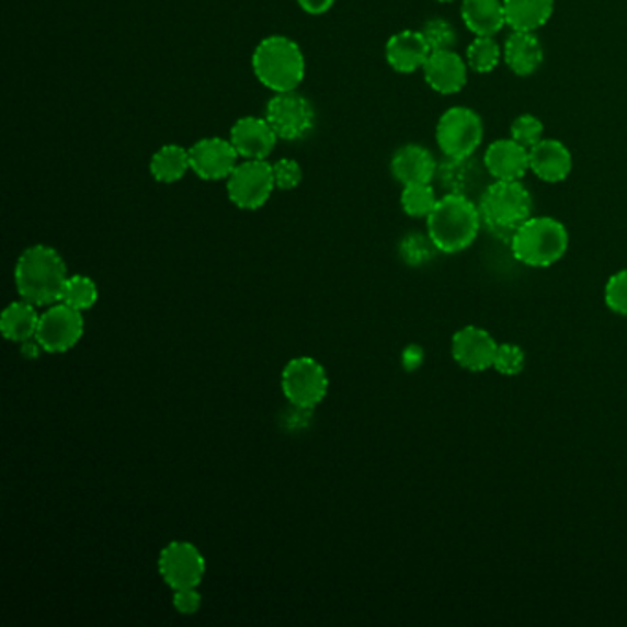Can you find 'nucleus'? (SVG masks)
Instances as JSON below:
<instances>
[{
	"instance_id": "nucleus-23",
	"label": "nucleus",
	"mask_w": 627,
	"mask_h": 627,
	"mask_svg": "<svg viewBox=\"0 0 627 627\" xmlns=\"http://www.w3.org/2000/svg\"><path fill=\"white\" fill-rule=\"evenodd\" d=\"M39 319L41 315L37 314V306L21 298L19 303L10 304L0 315V331H2V335L7 337L8 341L23 344V342L30 341V339H35Z\"/></svg>"
},
{
	"instance_id": "nucleus-12",
	"label": "nucleus",
	"mask_w": 627,
	"mask_h": 627,
	"mask_svg": "<svg viewBox=\"0 0 627 627\" xmlns=\"http://www.w3.org/2000/svg\"><path fill=\"white\" fill-rule=\"evenodd\" d=\"M240 153L230 138L208 137L190 148L192 171L203 181H227L235 171Z\"/></svg>"
},
{
	"instance_id": "nucleus-20",
	"label": "nucleus",
	"mask_w": 627,
	"mask_h": 627,
	"mask_svg": "<svg viewBox=\"0 0 627 627\" xmlns=\"http://www.w3.org/2000/svg\"><path fill=\"white\" fill-rule=\"evenodd\" d=\"M542 41L534 32H517L512 30V34L508 35L506 43L502 46V59L508 65V69L512 70L513 75L531 76L536 72L543 64Z\"/></svg>"
},
{
	"instance_id": "nucleus-36",
	"label": "nucleus",
	"mask_w": 627,
	"mask_h": 627,
	"mask_svg": "<svg viewBox=\"0 0 627 627\" xmlns=\"http://www.w3.org/2000/svg\"><path fill=\"white\" fill-rule=\"evenodd\" d=\"M298 4L309 15H322L335 4V0H298Z\"/></svg>"
},
{
	"instance_id": "nucleus-18",
	"label": "nucleus",
	"mask_w": 627,
	"mask_h": 627,
	"mask_svg": "<svg viewBox=\"0 0 627 627\" xmlns=\"http://www.w3.org/2000/svg\"><path fill=\"white\" fill-rule=\"evenodd\" d=\"M390 171L394 179L403 186L409 184L433 183L438 171V162L433 153L420 144H407L392 155Z\"/></svg>"
},
{
	"instance_id": "nucleus-38",
	"label": "nucleus",
	"mask_w": 627,
	"mask_h": 627,
	"mask_svg": "<svg viewBox=\"0 0 627 627\" xmlns=\"http://www.w3.org/2000/svg\"><path fill=\"white\" fill-rule=\"evenodd\" d=\"M403 363H406L407 368H414V366L420 365L422 363V352L417 349V346H411V349L407 350L406 354H403Z\"/></svg>"
},
{
	"instance_id": "nucleus-34",
	"label": "nucleus",
	"mask_w": 627,
	"mask_h": 627,
	"mask_svg": "<svg viewBox=\"0 0 627 627\" xmlns=\"http://www.w3.org/2000/svg\"><path fill=\"white\" fill-rule=\"evenodd\" d=\"M433 251H438V249L434 247L429 236L425 238V236L412 235L401 243V256L406 258L409 263L428 262Z\"/></svg>"
},
{
	"instance_id": "nucleus-31",
	"label": "nucleus",
	"mask_w": 627,
	"mask_h": 627,
	"mask_svg": "<svg viewBox=\"0 0 627 627\" xmlns=\"http://www.w3.org/2000/svg\"><path fill=\"white\" fill-rule=\"evenodd\" d=\"M471 171H474L471 157H469V159H447V157H445L444 166L438 168L436 173H440L442 183H444L445 186H449L451 194H456L458 186H464V189L468 186Z\"/></svg>"
},
{
	"instance_id": "nucleus-8",
	"label": "nucleus",
	"mask_w": 627,
	"mask_h": 627,
	"mask_svg": "<svg viewBox=\"0 0 627 627\" xmlns=\"http://www.w3.org/2000/svg\"><path fill=\"white\" fill-rule=\"evenodd\" d=\"M273 164L267 160H243L227 179L228 200L241 210H258L273 195Z\"/></svg>"
},
{
	"instance_id": "nucleus-19",
	"label": "nucleus",
	"mask_w": 627,
	"mask_h": 627,
	"mask_svg": "<svg viewBox=\"0 0 627 627\" xmlns=\"http://www.w3.org/2000/svg\"><path fill=\"white\" fill-rule=\"evenodd\" d=\"M531 171L543 183H563L572 171V155L563 142L543 138L531 148Z\"/></svg>"
},
{
	"instance_id": "nucleus-16",
	"label": "nucleus",
	"mask_w": 627,
	"mask_h": 627,
	"mask_svg": "<svg viewBox=\"0 0 627 627\" xmlns=\"http://www.w3.org/2000/svg\"><path fill=\"white\" fill-rule=\"evenodd\" d=\"M485 166L495 181H521L531 171V149L501 138L486 149Z\"/></svg>"
},
{
	"instance_id": "nucleus-14",
	"label": "nucleus",
	"mask_w": 627,
	"mask_h": 627,
	"mask_svg": "<svg viewBox=\"0 0 627 627\" xmlns=\"http://www.w3.org/2000/svg\"><path fill=\"white\" fill-rule=\"evenodd\" d=\"M468 69V61H464V57L451 48V50L431 52L422 70L423 78L434 92L449 96L466 87Z\"/></svg>"
},
{
	"instance_id": "nucleus-24",
	"label": "nucleus",
	"mask_w": 627,
	"mask_h": 627,
	"mask_svg": "<svg viewBox=\"0 0 627 627\" xmlns=\"http://www.w3.org/2000/svg\"><path fill=\"white\" fill-rule=\"evenodd\" d=\"M190 170H192L190 149L178 146V144H166L149 162L151 175L155 181L162 184L178 183Z\"/></svg>"
},
{
	"instance_id": "nucleus-1",
	"label": "nucleus",
	"mask_w": 627,
	"mask_h": 627,
	"mask_svg": "<svg viewBox=\"0 0 627 627\" xmlns=\"http://www.w3.org/2000/svg\"><path fill=\"white\" fill-rule=\"evenodd\" d=\"M69 278L61 254L48 246H34L19 256L15 287L26 303L48 308L61 303L65 282Z\"/></svg>"
},
{
	"instance_id": "nucleus-13",
	"label": "nucleus",
	"mask_w": 627,
	"mask_h": 627,
	"mask_svg": "<svg viewBox=\"0 0 627 627\" xmlns=\"http://www.w3.org/2000/svg\"><path fill=\"white\" fill-rule=\"evenodd\" d=\"M499 342L490 331L479 326H466L451 339V355L456 365L469 372H485L493 368Z\"/></svg>"
},
{
	"instance_id": "nucleus-33",
	"label": "nucleus",
	"mask_w": 627,
	"mask_h": 627,
	"mask_svg": "<svg viewBox=\"0 0 627 627\" xmlns=\"http://www.w3.org/2000/svg\"><path fill=\"white\" fill-rule=\"evenodd\" d=\"M274 184L278 190H295L303 183V168L297 160L280 159L273 164Z\"/></svg>"
},
{
	"instance_id": "nucleus-30",
	"label": "nucleus",
	"mask_w": 627,
	"mask_h": 627,
	"mask_svg": "<svg viewBox=\"0 0 627 627\" xmlns=\"http://www.w3.org/2000/svg\"><path fill=\"white\" fill-rule=\"evenodd\" d=\"M545 126L534 114H521L510 126V135L515 142H520L525 148H534L537 142H542Z\"/></svg>"
},
{
	"instance_id": "nucleus-7",
	"label": "nucleus",
	"mask_w": 627,
	"mask_h": 627,
	"mask_svg": "<svg viewBox=\"0 0 627 627\" xmlns=\"http://www.w3.org/2000/svg\"><path fill=\"white\" fill-rule=\"evenodd\" d=\"M330 379L314 357H295L282 371V392L292 407L311 411L326 398Z\"/></svg>"
},
{
	"instance_id": "nucleus-5",
	"label": "nucleus",
	"mask_w": 627,
	"mask_h": 627,
	"mask_svg": "<svg viewBox=\"0 0 627 627\" xmlns=\"http://www.w3.org/2000/svg\"><path fill=\"white\" fill-rule=\"evenodd\" d=\"M482 223L512 240L513 232L532 217V195L521 181H495L479 201Z\"/></svg>"
},
{
	"instance_id": "nucleus-15",
	"label": "nucleus",
	"mask_w": 627,
	"mask_h": 627,
	"mask_svg": "<svg viewBox=\"0 0 627 627\" xmlns=\"http://www.w3.org/2000/svg\"><path fill=\"white\" fill-rule=\"evenodd\" d=\"M228 138L246 160L267 159L278 142V135L274 133L265 116H243L232 126Z\"/></svg>"
},
{
	"instance_id": "nucleus-4",
	"label": "nucleus",
	"mask_w": 627,
	"mask_h": 627,
	"mask_svg": "<svg viewBox=\"0 0 627 627\" xmlns=\"http://www.w3.org/2000/svg\"><path fill=\"white\" fill-rule=\"evenodd\" d=\"M569 230L548 216L528 217L515 232L510 247L513 256L528 267H550L569 251Z\"/></svg>"
},
{
	"instance_id": "nucleus-10",
	"label": "nucleus",
	"mask_w": 627,
	"mask_h": 627,
	"mask_svg": "<svg viewBox=\"0 0 627 627\" xmlns=\"http://www.w3.org/2000/svg\"><path fill=\"white\" fill-rule=\"evenodd\" d=\"M265 118L280 140H300L315 126L314 105L297 91L276 92L267 103Z\"/></svg>"
},
{
	"instance_id": "nucleus-2",
	"label": "nucleus",
	"mask_w": 627,
	"mask_h": 627,
	"mask_svg": "<svg viewBox=\"0 0 627 627\" xmlns=\"http://www.w3.org/2000/svg\"><path fill=\"white\" fill-rule=\"evenodd\" d=\"M482 217L479 206L466 194H445L428 217V236L445 254L463 252L474 246Z\"/></svg>"
},
{
	"instance_id": "nucleus-32",
	"label": "nucleus",
	"mask_w": 627,
	"mask_h": 627,
	"mask_svg": "<svg viewBox=\"0 0 627 627\" xmlns=\"http://www.w3.org/2000/svg\"><path fill=\"white\" fill-rule=\"evenodd\" d=\"M605 304L613 314L627 317V269L613 274L605 284Z\"/></svg>"
},
{
	"instance_id": "nucleus-27",
	"label": "nucleus",
	"mask_w": 627,
	"mask_h": 627,
	"mask_svg": "<svg viewBox=\"0 0 627 627\" xmlns=\"http://www.w3.org/2000/svg\"><path fill=\"white\" fill-rule=\"evenodd\" d=\"M61 303L69 304L80 311L91 309L98 303V287L94 280L83 276V274L69 276L65 282Z\"/></svg>"
},
{
	"instance_id": "nucleus-3",
	"label": "nucleus",
	"mask_w": 627,
	"mask_h": 627,
	"mask_svg": "<svg viewBox=\"0 0 627 627\" xmlns=\"http://www.w3.org/2000/svg\"><path fill=\"white\" fill-rule=\"evenodd\" d=\"M252 70L269 91H297L306 76V57L300 46L285 35H271L252 54Z\"/></svg>"
},
{
	"instance_id": "nucleus-6",
	"label": "nucleus",
	"mask_w": 627,
	"mask_h": 627,
	"mask_svg": "<svg viewBox=\"0 0 627 627\" xmlns=\"http://www.w3.org/2000/svg\"><path fill=\"white\" fill-rule=\"evenodd\" d=\"M485 138L479 113L469 107H451L436 124V144L447 159H469Z\"/></svg>"
},
{
	"instance_id": "nucleus-28",
	"label": "nucleus",
	"mask_w": 627,
	"mask_h": 627,
	"mask_svg": "<svg viewBox=\"0 0 627 627\" xmlns=\"http://www.w3.org/2000/svg\"><path fill=\"white\" fill-rule=\"evenodd\" d=\"M526 354L525 350L517 346V344H499L497 349L495 361H493V368H495L501 376L515 377L520 376L521 372L525 371Z\"/></svg>"
},
{
	"instance_id": "nucleus-35",
	"label": "nucleus",
	"mask_w": 627,
	"mask_h": 627,
	"mask_svg": "<svg viewBox=\"0 0 627 627\" xmlns=\"http://www.w3.org/2000/svg\"><path fill=\"white\" fill-rule=\"evenodd\" d=\"M201 604H203V596H201L197 588L173 591V607H175L181 615H195V613L201 609Z\"/></svg>"
},
{
	"instance_id": "nucleus-26",
	"label": "nucleus",
	"mask_w": 627,
	"mask_h": 627,
	"mask_svg": "<svg viewBox=\"0 0 627 627\" xmlns=\"http://www.w3.org/2000/svg\"><path fill=\"white\" fill-rule=\"evenodd\" d=\"M436 203H438V197H436V192H434L431 183L403 186L401 208H403L407 216L425 217L428 219Z\"/></svg>"
},
{
	"instance_id": "nucleus-11",
	"label": "nucleus",
	"mask_w": 627,
	"mask_h": 627,
	"mask_svg": "<svg viewBox=\"0 0 627 627\" xmlns=\"http://www.w3.org/2000/svg\"><path fill=\"white\" fill-rule=\"evenodd\" d=\"M159 572L171 591L200 588L205 578L206 561L192 543L171 542L160 552Z\"/></svg>"
},
{
	"instance_id": "nucleus-37",
	"label": "nucleus",
	"mask_w": 627,
	"mask_h": 627,
	"mask_svg": "<svg viewBox=\"0 0 627 627\" xmlns=\"http://www.w3.org/2000/svg\"><path fill=\"white\" fill-rule=\"evenodd\" d=\"M21 352H23L26 360H37L43 349H41L39 342L35 341V339H30V341L21 344Z\"/></svg>"
},
{
	"instance_id": "nucleus-39",
	"label": "nucleus",
	"mask_w": 627,
	"mask_h": 627,
	"mask_svg": "<svg viewBox=\"0 0 627 627\" xmlns=\"http://www.w3.org/2000/svg\"><path fill=\"white\" fill-rule=\"evenodd\" d=\"M438 2H453V0H438Z\"/></svg>"
},
{
	"instance_id": "nucleus-25",
	"label": "nucleus",
	"mask_w": 627,
	"mask_h": 627,
	"mask_svg": "<svg viewBox=\"0 0 627 627\" xmlns=\"http://www.w3.org/2000/svg\"><path fill=\"white\" fill-rule=\"evenodd\" d=\"M502 48L499 46L493 35H479L471 41L466 52V61L468 67L479 75H488L491 70L497 69V65L501 64Z\"/></svg>"
},
{
	"instance_id": "nucleus-22",
	"label": "nucleus",
	"mask_w": 627,
	"mask_h": 627,
	"mask_svg": "<svg viewBox=\"0 0 627 627\" xmlns=\"http://www.w3.org/2000/svg\"><path fill=\"white\" fill-rule=\"evenodd\" d=\"M506 26L517 32H536L550 21L554 0H502Z\"/></svg>"
},
{
	"instance_id": "nucleus-17",
	"label": "nucleus",
	"mask_w": 627,
	"mask_h": 627,
	"mask_svg": "<svg viewBox=\"0 0 627 627\" xmlns=\"http://www.w3.org/2000/svg\"><path fill=\"white\" fill-rule=\"evenodd\" d=\"M431 52L433 50L422 32L417 30H401L398 34H394L385 46L388 65L401 75H412L423 69Z\"/></svg>"
},
{
	"instance_id": "nucleus-29",
	"label": "nucleus",
	"mask_w": 627,
	"mask_h": 627,
	"mask_svg": "<svg viewBox=\"0 0 627 627\" xmlns=\"http://www.w3.org/2000/svg\"><path fill=\"white\" fill-rule=\"evenodd\" d=\"M420 32H422L423 37H425L428 45L431 46L433 52L451 50L456 45L455 26L449 21H445V19H431V21L423 24V29Z\"/></svg>"
},
{
	"instance_id": "nucleus-9",
	"label": "nucleus",
	"mask_w": 627,
	"mask_h": 627,
	"mask_svg": "<svg viewBox=\"0 0 627 627\" xmlns=\"http://www.w3.org/2000/svg\"><path fill=\"white\" fill-rule=\"evenodd\" d=\"M83 331V311L65 303L52 304L41 315L35 341L39 342L46 354H65L81 341Z\"/></svg>"
},
{
	"instance_id": "nucleus-21",
	"label": "nucleus",
	"mask_w": 627,
	"mask_h": 627,
	"mask_svg": "<svg viewBox=\"0 0 627 627\" xmlns=\"http://www.w3.org/2000/svg\"><path fill=\"white\" fill-rule=\"evenodd\" d=\"M460 13L466 29L475 37L499 34L506 26L502 0H464Z\"/></svg>"
}]
</instances>
